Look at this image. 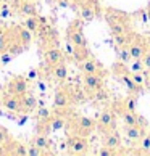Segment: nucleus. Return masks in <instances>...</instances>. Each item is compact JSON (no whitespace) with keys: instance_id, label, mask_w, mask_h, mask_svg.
I'll use <instances>...</instances> for the list:
<instances>
[{"instance_id":"obj_1","label":"nucleus","mask_w":150,"mask_h":156,"mask_svg":"<svg viewBox=\"0 0 150 156\" xmlns=\"http://www.w3.org/2000/svg\"><path fill=\"white\" fill-rule=\"evenodd\" d=\"M26 92H29V79L26 76H15L7 82V94L21 97Z\"/></svg>"},{"instance_id":"obj_2","label":"nucleus","mask_w":150,"mask_h":156,"mask_svg":"<svg viewBox=\"0 0 150 156\" xmlns=\"http://www.w3.org/2000/svg\"><path fill=\"white\" fill-rule=\"evenodd\" d=\"M68 40H70V44H73L74 47H78V48L87 47V40H86L84 32H82V29H81V26L78 23H73V24L68 27Z\"/></svg>"},{"instance_id":"obj_3","label":"nucleus","mask_w":150,"mask_h":156,"mask_svg":"<svg viewBox=\"0 0 150 156\" xmlns=\"http://www.w3.org/2000/svg\"><path fill=\"white\" fill-rule=\"evenodd\" d=\"M68 148L70 154H86L89 148V143L84 137H70L68 138Z\"/></svg>"},{"instance_id":"obj_4","label":"nucleus","mask_w":150,"mask_h":156,"mask_svg":"<svg viewBox=\"0 0 150 156\" xmlns=\"http://www.w3.org/2000/svg\"><path fill=\"white\" fill-rule=\"evenodd\" d=\"M3 108L8 113H21V98L18 95H11V94H3Z\"/></svg>"},{"instance_id":"obj_5","label":"nucleus","mask_w":150,"mask_h":156,"mask_svg":"<svg viewBox=\"0 0 150 156\" xmlns=\"http://www.w3.org/2000/svg\"><path fill=\"white\" fill-rule=\"evenodd\" d=\"M108 26H110V32L113 36H119V34L128 32V20H119L116 16L108 15Z\"/></svg>"},{"instance_id":"obj_6","label":"nucleus","mask_w":150,"mask_h":156,"mask_svg":"<svg viewBox=\"0 0 150 156\" xmlns=\"http://www.w3.org/2000/svg\"><path fill=\"white\" fill-rule=\"evenodd\" d=\"M15 37H16V40H18L23 47L27 48V47L32 44L34 32H31L29 29H26V27L21 24V26H16V27H15Z\"/></svg>"},{"instance_id":"obj_7","label":"nucleus","mask_w":150,"mask_h":156,"mask_svg":"<svg viewBox=\"0 0 150 156\" xmlns=\"http://www.w3.org/2000/svg\"><path fill=\"white\" fill-rule=\"evenodd\" d=\"M115 113L112 111L110 108L103 109L99 116V121H97V124H99L100 129H105V130H110V129H115Z\"/></svg>"},{"instance_id":"obj_8","label":"nucleus","mask_w":150,"mask_h":156,"mask_svg":"<svg viewBox=\"0 0 150 156\" xmlns=\"http://www.w3.org/2000/svg\"><path fill=\"white\" fill-rule=\"evenodd\" d=\"M82 84L87 92H95L102 89V77L97 73L94 74H82Z\"/></svg>"},{"instance_id":"obj_9","label":"nucleus","mask_w":150,"mask_h":156,"mask_svg":"<svg viewBox=\"0 0 150 156\" xmlns=\"http://www.w3.org/2000/svg\"><path fill=\"white\" fill-rule=\"evenodd\" d=\"M21 113H26L29 114L32 111H36V108L39 106V101L37 98L34 97L32 94H29V92H26L24 95H21Z\"/></svg>"},{"instance_id":"obj_10","label":"nucleus","mask_w":150,"mask_h":156,"mask_svg":"<svg viewBox=\"0 0 150 156\" xmlns=\"http://www.w3.org/2000/svg\"><path fill=\"white\" fill-rule=\"evenodd\" d=\"M63 58H65V56H63V51L58 47H50L44 51V60L49 66H53L57 63L63 61Z\"/></svg>"},{"instance_id":"obj_11","label":"nucleus","mask_w":150,"mask_h":156,"mask_svg":"<svg viewBox=\"0 0 150 156\" xmlns=\"http://www.w3.org/2000/svg\"><path fill=\"white\" fill-rule=\"evenodd\" d=\"M71 101V94L65 89H58L53 97V106L55 108H66Z\"/></svg>"},{"instance_id":"obj_12","label":"nucleus","mask_w":150,"mask_h":156,"mask_svg":"<svg viewBox=\"0 0 150 156\" xmlns=\"http://www.w3.org/2000/svg\"><path fill=\"white\" fill-rule=\"evenodd\" d=\"M16 10L21 16H37V7L34 2H18Z\"/></svg>"},{"instance_id":"obj_13","label":"nucleus","mask_w":150,"mask_h":156,"mask_svg":"<svg viewBox=\"0 0 150 156\" xmlns=\"http://www.w3.org/2000/svg\"><path fill=\"white\" fill-rule=\"evenodd\" d=\"M76 126H78V130L81 132V134H89V132L94 130L95 122L87 116H79L76 119Z\"/></svg>"},{"instance_id":"obj_14","label":"nucleus","mask_w":150,"mask_h":156,"mask_svg":"<svg viewBox=\"0 0 150 156\" xmlns=\"http://www.w3.org/2000/svg\"><path fill=\"white\" fill-rule=\"evenodd\" d=\"M52 74H53V77L57 80L63 82V80L68 77V68L65 65V61H60V63H57V65L52 66Z\"/></svg>"},{"instance_id":"obj_15","label":"nucleus","mask_w":150,"mask_h":156,"mask_svg":"<svg viewBox=\"0 0 150 156\" xmlns=\"http://www.w3.org/2000/svg\"><path fill=\"white\" fill-rule=\"evenodd\" d=\"M144 135V130L139 124L136 126H126V137L129 138L131 142H139Z\"/></svg>"},{"instance_id":"obj_16","label":"nucleus","mask_w":150,"mask_h":156,"mask_svg":"<svg viewBox=\"0 0 150 156\" xmlns=\"http://www.w3.org/2000/svg\"><path fill=\"white\" fill-rule=\"evenodd\" d=\"M121 145V138L119 135L116 134V132H108V134L105 135V138H103V147H107V148H118Z\"/></svg>"},{"instance_id":"obj_17","label":"nucleus","mask_w":150,"mask_h":156,"mask_svg":"<svg viewBox=\"0 0 150 156\" xmlns=\"http://www.w3.org/2000/svg\"><path fill=\"white\" fill-rule=\"evenodd\" d=\"M79 16L82 21H94L95 20V10L89 3H82L79 8Z\"/></svg>"},{"instance_id":"obj_18","label":"nucleus","mask_w":150,"mask_h":156,"mask_svg":"<svg viewBox=\"0 0 150 156\" xmlns=\"http://www.w3.org/2000/svg\"><path fill=\"white\" fill-rule=\"evenodd\" d=\"M81 71H82V74H94V73H99V66H97V63L94 60L90 58H86L81 61Z\"/></svg>"},{"instance_id":"obj_19","label":"nucleus","mask_w":150,"mask_h":156,"mask_svg":"<svg viewBox=\"0 0 150 156\" xmlns=\"http://www.w3.org/2000/svg\"><path fill=\"white\" fill-rule=\"evenodd\" d=\"M13 34H15V29H10L7 32H0V53L5 51V50H8L10 44L13 42V40H11Z\"/></svg>"},{"instance_id":"obj_20","label":"nucleus","mask_w":150,"mask_h":156,"mask_svg":"<svg viewBox=\"0 0 150 156\" xmlns=\"http://www.w3.org/2000/svg\"><path fill=\"white\" fill-rule=\"evenodd\" d=\"M23 26H24L26 29H29L31 32H37L39 27H40L39 16H26L24 21H23Z\"/></svg>"},{"instance_id":"obj_21","label":"nucleus","mask_w":150,"mask_h":156,"mask_svg":"<svg viewBox=\"0 0 150 156\" xmlns=\"http://www.w3.org/2000/svg\"><path fill=\"white\" fill-rule=\"evenodd\" d=\"M32 143L36 147H39L42 151H47V150L50 148V140H49V137L45 135V134H37L36 137H34V140H32Z\"/></svg>"},{"instance_id":"obj_22","label":"nucleus","mask_w":150,"mask_h":156,"mask_svg":"<svg viewBox=\"0 0 150 156\" xmlns=\"http://www.w3.org/2000/svg\"><path fill=\"white\" fill-rule=\"evenodd\" d=\"M15 143H16V140H11V138H8V140L3 142V143H0V154L13 156L15 154Z\"/></svg>"},{"instance_id":"obj_23","label":"nucleus","mask_w":150,"mask_h":156,"mask_svg":"<svg viewBox=\"0 0 150 156\" xmlns=\"http://www.w3.org/2000/svg\"><path fill=\"white\" fill-rule=\"evenodd\" d=\"M34 118L37 119V122L39 121H50L52 119V111L45 106H37L36 111H34Z\"/></svg>"},{"instance_id":"obj_24","label":"nucleus","mask_w":150,"mask_h":156,"mask_svg":"<svg viewBox=\"0 0 150 156\" xmlns=\"http://www.w3.org/2000/svg\"><path fill=\"white\" fill-rule=\"evenodd\" d=\"M128 48H129L131 56H132L134 60H141L142 56H144V45H142V44H139V42H132Z\"/></svg>"},{"instance_id":"obj_25","label":"nucleus","mask_w":150,"mask_h":156,"mask_svg":"<svg viewBox=\"0 0 150 156\" xmlns=\"http://www.w3.org/2000/svg\"><path fill=\"white\" fill-rule=\"evenodd\" d=\"M121 80H123V84L128 87L129 92H139V84H136L134 79L129 77L128 74H123V76H121Z\"/></svg>"},{"instance_id":"obj_26","label":"nucleus","mask_w":150,"mask_h":156,"mask_svg":"<svg viewBox=\"0 0 150 156\" xmlns=\"http://www.w3.org/2000/svg\"><path fill=\"white\" fill-rule=\"evenodd\" d=\"M65 124H66V121L63 119V118H60V116H57V118H53L52 116V119H50V126H52V132H57V130H61L63 127H65Z\"/></svg>"},{"instance_id":"obj_27","label":"nucleus","mask_w":150,"mask_h":156,"mask_svg":"<svg viewBox=\"0 0 150 156\" xmlns=\"http://www.w3.org/2000/svg\"><path fill=\"white\" fill-rule=\"evenodd\" d=\"M123 122L126 126H136V124H139V122H137V116L132 111H128V109L123 113Z\"/></svg>"},{"instance_id":"obj_28","label":"nucleus","mask_w":150,"mask_h":156,"mask_svg":"<svg viewBox=\"0 0 150 156\" xmlns=\"http://www.w3.org/2000/svg\"><path fill=\"white\" fill-rule=\"evenodd\" d=\"M141 153L142 154H147L148 151H150V134H147V135H142V138H141Z\"/></svg>"},{"instance_id":"obj_29","label":"nucleus","mask_w":150,"mask_h":156,"mask_svg":"<svg viewBox=\"0 0 150 156\" xmlns=\"http://www.w3.org/2000/svg\"><path fill=\"white\" fill-rule=\"evenodd\" d=\"M118 58H119V61H123V63H128L129 60H132L129 48H126V47H119V51H118Z\"/></svg>"},{"instance_id":"obj_30","label":"nucleus","mask_w":150,"mask_h":156,"mask_svg":"<svg viewBox=\"0 0 150 156\" xmlns=\"http://www.w3.org/2000/svg\"><path fill=\"white\" fill-rule=\"evenodd\" d=\"M15 156H27V147L21 142L15 143Z\"/></svg>"},{"instance_id":"obj_31","label":"nucleus","mask_w":150,"mask_h":156,"mask_svg":"<svg viewBox=\"0 0 150 156\" xmlns=\"http://www.w3.org/2000/svg\"><path fill=\"white\" fill-rule=\"evenodd\" d=\"M42 154H44V151L39 147L34 145V143H31V145L27 147V156H42Z\"/></svg>"},{"instance_id":"obj_32","label":"nucleus","mask_w":150,"mask_h":156,"mask_svg":"<svg viewBox=\"0 0 150 156\" xmlns=\"http://www.w3.org/2000/svg\"><path fill=\"white\" fill-rule=\"evenodd\" d=\"M13 58H15V56L11 55L8 50H5V51H2V53H0V63H2V66H3V65H8V63L13 60Z\"/></svg>"},{"instance_id":"obj_33","label":"nucleus","mask_w":150,"mask_h":156,"mask_svg":"<svg viewBox=\"0 0 150 156\" xmlns=\"http://www.w3.org/2000/svg\"><path fill=\"white\" fill-rule=\"evenodd\" d=\"M10 138V132L7 130V127H3V126H0V143H3V142H7Z\"/></svg>"},{"instance_id":"obj_34","label":"nucleus","mask_w":150,"mask_h":156,"mask_svg":"<svg viewBox=\"0 0 150 156\" xmlns=\"http://www.w3.org/2000/svg\"><path fill=\"white\" fill-rule=\"evenodd\" d=\"M136 105H137V98L132 97V98H129V100H128V103H126V109L134 113L136 111Z\"/></svg>"},{"instance_id":"obj_35","label":"nucleus","mask_w":150,"mask_h":156,"mask_svg":"<svg viewBox=\"0 0 150 156\" xmlns=\"http://www.w3.org/2000/svg\"><path fill=\"white\" fill-rule=\"evenodd\" d=\"M142 68H144V63H142V58H141V60H136L134 63H132V66H131V69H132V73H141V71H142Z\"/></svg>"},{"instance_id":"obj_36","label":"nucleus","mask_w":150,"mask_h":156,"mask_svg":"<svg viewBox=\"0 0 150 156\" xmlns=\"http://www.w3.org/2000/svg\"><path fill=\"white\" fill-rule=\"evenodd\" d=\"M97 154H99V156H113V154H116V153H115V150H112V148L103 147V150H100Z\"/></svg>"},{"instance_id":"obj_37","label":"nucleus","mask_w":150,"mask_h":156,"mask_svg":"<svg viewBox=\"0 0 150 156\" xmlns=\"http://www.w3.org/2000/svg\"><path fill=\"white\" fill-rule=\"evenodd\" d=\"M115 40H116L118 47H124V44H126V34H119V36H115Z\"/></svg>"},{"instance_id":"obj_38","label":"nucleus","mask_w":150,"mask_h":156,"mask_svg":"<svg viewBox=\"0 0 150 156\" xmlns=\"http://www.w3.org/2000/svg\"><path fill=\"white\" fill-rule=\"evenodd\" d=\"M142 63H144V68H148V69H150V51L144 53V56H142Z\"/></svg>"},{"instance_id":"obj_39","label":"nucleus","mask_w":150,"mask_h":156,"mask_svg":"<svg viewBox=\"0 0 150 156\" xmlns=\"http://www.w3.org/2000/svg\"><path fill=\"white\" fill-rule=\"evenodd\" d=\"M95 98H97V100H105V98H107V94H105V92H103L102 89H99V90H95Z\"/></svg>"},{"instance_id":"obj_40","label":"nucleus","mask_w":150,"mask_h":156,"mask_svg":"<svg viewBox=\"0 0 150 156\" xmlns=\"http://www.w3.org/2000/svg\"><path fill=\"white\" fill-rule=\"evenodd\" d=\"M132 79H134V82H136V84H142V82H144V77L141 76L139 73H134V76H132Z\"/></svg>"},{"instance_id":"obj_41","label":"nucleus","mask_w":150,"mask_h":156,"mask_svg":"<svg viewBox=\"0 0 150 156\" xmlns=\"http://www.w3.org/2000/svg\"><path fill=\"white\" fill-rule=\"evenodd\" d=\"M58 7H61V8H68L70 7V0H58Z\"/></svg>"},{"instance_id":"obj_42","label":"nucleus","mask_w":150,"mask_h":156,"mask_svg":"<svg viewBox=\"0 0 150 156\" xmlns=\"http://www.w3.org/2000/svg\"><path fill=\"white\" fill-rule=\"evenodd\" d=\"M139 15H141V21H144V23H147V21H148V18H150L147 11H139Z\"/></svg>"},{"instance_id":"obj_43","label":"nucleus","mask_w":150,"mask_h":156,"mask_svg":"<svg viewBox=\"0 0 150 156\" xmlns=\"http://www.w3.org/2000/svg\"><path fill=\"white\" fill-rule=\"evenodd\" d=\"M37 76V69H31L29 73H27V79H34Z\"/></svg>"},{"instance_id":"obj_44","label":"nucleus","mask_w":150,"mask_h":156,"mask_svg":"<svg viewBox=\"0 0 150 156\" xmlns=\"http://www.w3.org/2000/svg\"><path fill=\"white\" fill-rule=\"evenodd\" d=\"M18 2L20 0H3V3H7V5H13V3L18 5Z\"/></svg>"},{"instance_id":"obj_45","label":"nucleus","mask_w":150,"mask_h":156,"mask_svg":"<svg viewBox=\"0 0 150 156\" xmlns=\"http://www.w3.org/2000/svg\"><path fill=\"white\" fill-rule=\"evenodd\" d=\"M39 89L40 90H45V84L44 82H39Z\"/></svg>"},{"instance_id":"obj_46","label":"nucleus","mask_w":150,"mask_h":156,"mask_svg":"<svg viewBox=\"0 0 150 156\" xmlns=\"http://www.w3.org/2000/svg\"><path fill=\"white\" fill-rule=\"evenodd\" d=\"M0 106H3V94H0Z\"/></svg>"},{"instance_id":"obj_47","label":"nucleus","mask_w":150,"mask_h":156,"mask_svg":"<svg viewBox=\"0 0 150 156\" xmlns=\"http://www.w3.org/2000/svg\"><path fill=\"white\" fill-rule=\"evenodd\" d=\"M20 2H36V0H20Z\"/></svg>"},{"instance_id":"obj_48","label":"nucleus","mask_w":150,"mask_h":156,"mask_svg":"<svg viewBox=\"0 0 150 156\" xmlns=\"http://www.w3.org/2000/svg\"><path fill=\"white\" fill-rule=\"evenodd\" d=\"M0 3H3V0H0Z\"/></svg>"},{"instance_id":"obj_49","label":"nucleus","mask_w":150,"mask_h":156,"mask_svg":"<svg viewBox=\"0 0 150 156\" xmlns=\"http://www.w3.org/2000/svg\"><path fill=\"white\" fill-rule=\"evenodd\" d=\"M0 66H2V63H0Z\"/></svg>"},{"instance_id":"obj_50","label":"nucleus","mask_w":150,"mask_h":156,"mask_svg":"<svg viewBox=\"0 0 150 156\" xmlns=\"http://www.w3.org/2000/svg\"><path fill=\"white\" fill-rule=\"evenodd\" d=\"M57 2H58V0H57Z\"/></svg>"}]
</instances>
